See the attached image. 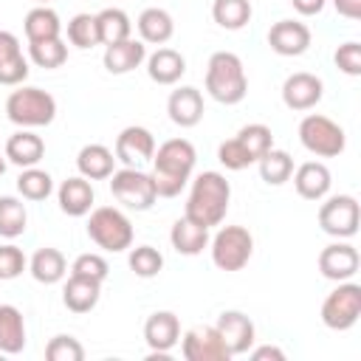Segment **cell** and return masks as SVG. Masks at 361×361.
<instances>
[{
	"label": "cell",
	"mask_w": 361,
	"mask_h": 361,
	"mask_svg": "<svg viewBox=\"0 0 361 361\" xmlns=\"http://www.w3.org/2000/svg\"><path fill=\"white\" fill-rule=\"evenodd\" d=\"M138 25V34H141V42L144 45H164L172 39L175 34V20L166 8H158V6H149L138 14L135 20Z\"/></svg>",
	"instance_id": "d4e9b609"
},
{
	"label": "cell",
	"mask_w": 361,
	"mask_h": 361,
	"mask_svg": "<svg viewBox=\"0 0 361 361\" xmlns=\"http://www.w3.org/2000/svg\"><path fill=\"white\" fill-rule=\"evenodd\" d=\"M169 243H172V248H175L178 254L195 257V254H200V251L209 245V228L200 226V223H195V220H189V217L183 214V217H178V220L172 223Z\"/></svg>",
	"instance_id": "4316f807"
},
{
	"label": "cell",
	"mask_w": 361,
	"mask_h": 361,
	"mask_svg": "<svg viewBox=\"0 0 361 361\" xmlns=\"http://www.w3.org/2000/svg\"><path fill=\"white\" fill-rule=\"evenodd\" d=\"M248 353H251V358H254V361H268V358H274V361H285V353H282L279 347H274V344L254 347V350H248Z\"/></svg>",
	"instance_id": "7dc6e473"
},
{
	"label": "cell",
	"mask_w": 361,
	"mask_h": 361,
	"mask_svg": "<svg viewBox=\"0 0 361 361\" xmlns=\"http://www.w3.org/2000/svg\"><path fill=\"white\" fill-rule=\"evenodd\" d=\"M234 138L245 147V152L254 158V164L274 147V133H271V127H265V124H259V121L240 127V133H237Z\"/></svg>",
	"instance_id": "74e56055"
},
{
	"label": "cell",
	"mask_w": 361,
	"mask_h": 361,
	"mask_svg": "<svg viewBox=\"0 0 361 361\" xmlns=\"http://www.w3.org/2000/svg\"><path fill=\"white\" fill-rule=\"evenodd\" d=\"M23 28H25V39L28 42H42V39H56L62 34V23H59V14L48 6H37L25 14L23 20Z\"/></svg>",
	"instance_id": "1f68e13d"
},
{
	"label": "cell",
	"mask_w": 361,
	"mask_h": 361,
	"mask_svg": "<svg viewBox=\"0 0 361 361\" xmlns=\"http://www.w3.org/2000/svg\"><path fill=\"white\" fill-rule=\"evenodd\" d=\"M71 274L76 276H87V279H96V282H104L107 274H110V265L102 254H79L71 265Z\"/></svg>",
	"instance_id": "ee69618b"
},
{
	"label": "cell",
	"mask_w": 361,
	"mask_h": 361,
	"mask_svg": "<svg viewBox=\"0 0 361 361\" xmlns=\"http://www.w3.org/2000/svg\"><path fill=\"white\" fill-rule=\"evenodd\" d=\"M358 265H361V257L350 243H330L319 254V271L324 279H333V282L353 279L358 274Z\"/></svg>",
	"instance_id": "2e32d148"
},
{
	"label": "cell",
	"mask_w": 361,
	"mask_h": 361,
	"mask_svg": "<svg viewBox=\"0 0 361 361\" xmlns=\"http://www.w3.org/2000/svg\"><path fill=\"white\" fill-rule=\"evenodd\" d=\"M324 96V82L316 73L296 71L282 82V102L290 110H310L322 102Z\"/></svg>",
	"instance_id": "5bb4252c"
},
{
	"label": "cell",
	"mask_w": 361,
	"mask_h": 361,
	"mask_svg": "<svg viewBox=\"0 0 361 361\" xmlns=\"http://www.w3.org/2000/svg\"><path fill=\"white\" fill-rule=\"evenodd\" d=\"M28 56L37 68L54 71V68H62L68 62V45L62 42V37L42 39V42H28Z\"/></svg>",
	"instance_id": "d590c367"
},
{
	"label": "cell",
	"mask_w": 361,
	"mask_h": 361,
	"mask_svg": "<svg viewBox=\"0 0 361 361\" xmlns=\"http://www.w3.org/2000/svg\"><path fill=\"white\" fill-rule=\"evenodd\" d=\"M6 172V155H0V175Z\"/></svg>",
	"instance_id": "681fc988"
},
{
	"label": "cell",
	"mask_w": 361,
	"mask_h": 361,
	"mask_svg": "<svg viewBox=\"0 0 361 361\" xmlns=\"http://www.w3.org/2000/svg\"><path fill=\"white\" fill-rule=\"evenodd\" d=\"M257 166H259V178L268 186H282L293 175V158L285 149H274V147L257 161Z\"/></svg>",
	"instance_id": "836d02e7"
},
{
	"label": "cell",
	"mask_w": 361,
	"mask_h": 361,
	"mask_svg": "<svg viewBox=\"0 0 361 361\" xmlns=\"http://www.w3.org/2000/svg\"><path fill=\"white\" fill-rule=\"evenodd\" d=\"M212 262L220 271H240L254 254V237L243 226H223L212 240Z\"/></svg>",
	"instance_id": "ba28073f"
},
{
	"label": "cell",
	"mask_w": 361,
	"mask_h": 361,
	"mask_svg": "<svg viewBox=\"0 0 361 361\" xmlns=\"http://www.w3.org/2000/svg\"><path fill=\"white\" fill-rule=\"evenodd\" d=\"M68 42H71V45H76V48H82V51H87V48H93V45H99L96 14H87V11L73 14V17L68 20Z\"/></svg>",
	"instance_id": "f35d334b"
},
{
	"label": "cell",
	"mask_w": 361,
	"mask_h": 361,
	"mask_svg": "<svg viewBox=\"0 0 361 361\" xmlns=\"http://www.w3.org/2000/svg\"><path fill=\"white\" fill-rule=\"evenodd\" d=\"M299 141L310 155H319V158H336L347 147L344 130L322 113H310L299 121Z\"/></svg>",
	"instance_id": "52a82bcc"
},
{
	"label": "cell",
	"mask_w": 361,
	"mask_h": 361,
	"mask_svg": "<svg viewBox=\"0 0 361 361\" xmlns=\"http://www.w3.org/2000/svg\"><path fill=\"white\" fill-rule=\"evenodd\" d=\"M144 341L152 350V358H166L169 350L180 341V322L172 310H155L144 322Z\"/></svg>",
	"instance_id": "4fadbf2b"
},
{
	"label": "cell",
	"mask_w": 361,
	"mask_h": 361,
	"mask_svg": "<svg viewBox=\"0 0 361 361\" xmlns=\"http://www.w3.org/2000/svg\"><path fill=\"white\" fill-rule=\"evenodd\" d=\"M37 3H42V6H45V3H48V0H37Z\"/></svg>",
	"instance_id": "f907efd6"
},
{
	"label": "cell",
	"mask_w": 361,
	"mask_h": 361,
	"mask_svg": "<svg viewBox=\"0 0 361 361\" xmlns=\"http://www.w3.org/2000/svg\"><path fill=\"white\" fill-rule=\"evenodd\" d=\"M206 93L220 104H240L248 93L243 59L231 51H214L206 65Z\"/></svg>",
	"instance_id": "3957f363"
},
{
	"label": "cell",
	"mask_w": 361,
	"mask_h": 361,
	"mask_svg": "<svg viewBox=\"0 0 361 361\" xmlns=\"http://www.w3.org/2000/svg\"><path fill=\"white\" fill-rule=\"evenodd\" d=\"M186 73V59L175 48H158L147 56V76L155 85H175Z\"/></svg>",
	"instance_id": "83f0119b"
},
{
	"label": "cell",
	"mask_w": 361,
	"mask_h": 361,
	"mask_svg": "<svg viewBox=\"0 0 361 361\" xmlns=\"http://www.w3.org/2000/svg\"><path fill=\"white\" fill-rule=\"evenodd\" d=\"M25 226H28V212L23 200L14 195H3L0 197V237L14 240L25 231Z\"/></svg>",
	"instance_id": "e575fe53"
},
{
	"label": "cell",
	"mask_w": 361,
	"mask_h": 361,
	"mask_svg": "<svg viewBox=\"0 0 361 361\" xmlns=\"http://www.w3.org/2000/svg\"><path fill=\"white\" fill-rule=\"evenodd\" d=\"M28 271H31V276H34L37 282H42V285H56V282H62V276L68 274V262H65V257H62L59 248L45 245V248H37V251H34V257H31V262H28Z\"/></svg>",
	"instance_id": "f1b7e54d"
},
{
	"label": "cell",
	"mask_w": 361,
	"mask_h": 361,
	"mask_svg": "<svg viewBox=\"0 0 361 361\" xmlns=\"http://www.w3.org/2000/svg\"><path fill=\"white\" fill-rule=\"evenodd\" d=\"M228 200H231V183L226 180V175L209 169V172H200L192 180V189H189L186 212L183 214L189 220L212 228V226H220L226 220Z\"/></svg>",
	"instance_id": "7a4b0ae2"
},
{
	"label": "cell",
	"mask_w": 361,
	"mask_h": 361,
	"mask_svg": "<svg viewBox=\"0 0 361 361\" xmlns=\"http://www.w3.org/2000/svg\"><path fill=\"white\" fill-rule=\"evenodd\" d=\"M76 169L87 180H104L116 169V152L104 144H85L76 155Z\"/></svg>",
	"instance_id": "484cf974"
},
{
	"label": "cell",
	"mask_w": 361,
	"mask_h": 361,
	"mask_svg": "<svg viewBox=\"0 0 361 361\" xmlns=\"http://www.w3.org/2000/svg\"><path fill=\"white\" fill-rule=\"evenodd\" d=\"M17 192L25 200H45L54 192V178L39 166H25L17 178Z\"/></svg>",
	"instance_id": "8d00e7d4"
},
{
	"label": "cell",
	"mask_w": 361,
	"mask_h": 361,
	"mask_svg": "<svg viewBox=\"0 0 361 361\" xmlns=\"http://www.w3.org/2000/svg\"><path fill=\"white\" fill-rule=\"evenodd\" d=\"M217 161H220L226 169H231V172L248 169V166L254 164V158L245 152V147H243L237 138H228V141H223V144L217 147Z\"/></svg>",
	"instance_id": "b9f144b4"
},
{
	"label": "cell",
	"mask_w": 361,
	"mask_h": 361,
	"mask_svg": "<svg viewBox=\"0 0 361 361\" xmlns=\"http://www.w3.org/2000/svg\"><path fill=\"white\" fill-rule=\"evenodd\" d=\"M268 45L279 56H302L310 48V28L299 20H279L268 31Z\"/></svg>",
	"instance_id": "e0dca14e"
},
{
	"label": "cell",
	"mask_w": 361,
	"mask_h": 361,
	"mask_svg": "<svg viewBox=\"0 0 361 361\" xmlns=\"http://www.w3.org/2000/svg\"><path fill=\"white\" fill-rule=\"evenodd\" d=\"M152 152H155V138L147 127L130 124L116 138V161H121L124 166H141L152 161Z\"/></svg>",
	"instance_id": "9a60e30c"
},
{
	"label": "cell",
	"mask_w": 361,
	"mask_h": 361,
	"mask_svg": "<svg viewBox=\"0 0 361 361\" xmlns=\"http://www.w3.org/2000/svg\"><path fill=\"white\" fill-rule=\"evenodd\" d=\"M166 113L172 118V124L178 127H195L203 118V93L192 85H183L178 90L169 93L166 99Z\"/></svg>",
	"instance_id": "ac0fdd59"
},
{
	"label": "cell",
	"mask_w": 361,
	"mask_h": 361,
	"mask_svg": "<svg viewBox=\"0 0 361 361\" xmlns=\"http://www.w3.org/2000/svg\"><path fill=\"white\" fill-rule=\"evenodd\" d=\"M290 6L302 17H313V14H322V8L327 6V0H290Z\"/></svg>",
	"instance_id": "bcb514c9"
},
{
	"label": "cell",
	"mask_w": 361,
	"mask_h": 361,
	"mask_svg": "<svg viewBox=\"0 0 361 361\" xmlns=\"http://www.w3.org/2000/svg\"><path fill=\"white\" fill-rule=\"evenodd\" d=\"M195 161H197V152H195L192 141H186V138H169V141H164L152 152V172H149L158 197H175V195H180L183 186L192 178Z\"/></svg>",
	"instance_id": "6da1fadb"
},
{
	"label": "cell",
	"mask_w": 361,
	"mask_h": 361,
	"mask_svg": "<svg viewBox=\"0 0 361 361\" xmlns=\"http://www.w3.org/2000/svg\"><path fill=\"white\" fill-rule=\"evenodd\" d=\"M333 6L347 20H358L361 17V0H333Z\"/></svg>",
	"instance_id": "c3c4849f"
},
{
	"label": "cell",
	"mask_w": 361,
	"mask_h": 361,
	"mask_svg": "<svg viewBox=\"0 0 361 361\" xmlns=\"http://www.w3.org/2000/svg\"><path fill=\"white\" fill-rule=\"evenodd\" d=\"M127 262H130V271H133L135 276L152 279V276H158L161 268H164V254H161L158 248H152V245H138V248L130 251Z\"/></svg>",
	"instance_id": "ab89813d"
},
{
	"label": "cell",
	"mask_w": 361,
	"mask_h": 361,
	"mask_svg": "<svg viewBox=\"0 0 361 361\" xmlns=\"http://www.w3.org/2000/svg\"><path fill=\"white\" fill-rule=\"evenodd\" d=\"M28 76V59L23 56L20 39L11 31L0 28V85L17 87Z\"/></svg>",
	"instance_id": "d6986e66"
},
{
	"label": "cell",
	"mask_w": 361,
	"mask_h": 361,
	"mask_svg": "<svg viewBox=\"0 0 361 361\" xmlns=\"http://www.w3.org/2000/svg\"><path fill=\"white\" fill-rule=\"evenodd\" d=\"M6 116L11 124H17L23 130L45 127L56 116V99L42 87L17 85V90H11L6 99Z\"/></svg>",
	"instance_id": "277c9868"
},
{
	"label": "cell",
	"mask_w": 361,
	"mask_h": 361,
	"mask_svg": "<svg viewBox=\"0 0 361 361\" xmlns=\"http://www.w3.org/2000/svg\"><path fill=\"white\" fill-rule=\"evenodd\" d=\"M361 316V285L355 282H338V288H333L324 302H322V322L324 327L341 333L350 330Z\"/></svg>",
	"instance_id": "9c48e42d"
},
{
	"label": "cell",
	"mask_w": 361,
	"mask_h": 361,
	"mask_svg": "<svg viewBox=\"0 0 361 361\" xmlns=\"http://www.w3.org/2000/svg\"><path fill=\"white\" fill-rule=\"evenodd\" d=\"M45 358H48V361H82V358H85V347L79 344V338L59 333V336H54V338L48 341Z\"/></svg>",
	"instance_id": "60d3db41"
},
{
	"label": "cell",
	"mask_w": 361,
	"mask_h": 361,
	"mask_svg": "<svg viewBox=\"0 0 361 361\" xmlns=\"http://www.w3.org/2000/svg\"><path fill=\"white\" fill-rule=\"evenodd\" d=\"M333 62L341 73L347 76H361V45L358 42H344L336 48L333 54Z\"/></svg>",
	"instance_id": "f6af8a7d"
},
{
	"label": "cell",
	"mask_w": 361,
	"mask_h": 361,
	"mask_svg": "<svg viewBox=\"0 0 361 361\" xmlns=\"http://www.w3.org/2000/svg\"><path fill=\"white\" fill-rule=\"evenodd\" d=\"M358 220H361V209L353 195H333L319 206V226L330 237L338 240L353 237L358 231Z\"/></svg>",
	"instance_id": "30bf717a"
},
{
	"label": "cell",
	"mask_w": 361,
	"mask_h": 361,
	"mask_svg": "<svg viewBox=\"0 0 361 361\" xmlns=\"http://www.w3.org/2000/svg\"><path fill=\"white\" fill-rule=\"evenodd\" d=\"M110 195L124 209H130V212H147L158 200V192H155V183H152L149 172H144L138 166L113 169V175H110Z\"/></svg>",
	"instance_id": "8992f818"
},
{
	"label": "cell",
	"mask_w": 361,
	"mask_h": 361,
	"mask_svg": "<svg viewBox=\"0 0 361 361\" xmlns=\"http://www.w3.org/2000/svg\"><path fill=\"white\" fill-rule=\"evenodd\" d=\"M251 0H214L212 3V17L220 28L226 31H240L251 23Z\"/></svg>",
	"instance_id": "d6a6232c"
},
{
	"label": "cell",
	"mask_w": 361,
	"mask_h": 361,
	"mask_svg": "<svg viewBox=\"0 0 361 361\" xmlns=\"http://www.w3.org/2000/svg\"><path fill=\"white\" fill-rule=\"evenodd\" d=\"M147 59V45L141 42V39H121V42H116V45H104V68H107V73H116V76H121V73H130V71H135L141 62Z\"/></svg>",
	"instance_id": "44dd1931"
},
{
	"label": "cell",
	"mask_w": 361,
	"mask_h": 361,
	"mask_svg": "<svg viewBox=\"0 0 361 361\" xmlns=\"http://www.w3.org/2000/svg\"><path fill=\"white\" fill-rule=\"evenodd\" d=\"M25 268H28V259H25L23 248H17L14 243L0 245V282L17 279V276H20Z\"/></svg>",
	"instance_id": "7bdbcfd3"
},
{
	"label": "cell",
	"mask_w": 361,
	"mask_h": 361,
	"mask_svg": "<svg viewBox=\"0 0 361 361\" xmlns=\"http://www.w3.org/2000/svg\"><path fill=\"white\" fill-rule=\"evenodd\" d=\"M99 296H102V282L76 274H71L62 288V302L71 313H90L99 305Z\"/></svg>",
	"instance_id": "cb8c5ba5"
},
{
	"label": "cell",
	"mask_w": 361,
	"mask_h": 361,
	"mask_svg": "<svg viewBox=\"0 0 361 361\" xmlns=\"http://www.w3.org/2000/svg\"><path fill=\"white\" fill-rule=\"evenodd\" d=\"M87 237L99 248H104L110 254H118V251H127L133 245V223L121 209L99 206L87 217Z\"/></svg>",
	"instance_id": "5b68a950"
},
{
	"label": "cell",
	"mask_w": 361,
	"mask_h": 361,
	"mask_svg": "<svg viewBox=\"0 0 361 361\" xmlns=\"http://www.w3.org/2000/svg\"><path fill=\"white\" fill-rule=\"evenodd\" d=\"M25 347V319L14 305H0V353L17 355Z\"/></svg>",
	"instance_id": "f546056e"
},
{
	"label": "cell",
	"mask_w": 361,
	"mask_h": 361,
	"mask_svg": "<svg viewBox=\"0 0 361 361\" xmlns=\"http://www.w3.org/2000/svg\"><path fill=\"white\" fill-rule=\"evenodd\" d=\"M180 355L186 361H228L231 358L214 324H197L186 330L180 338Z\"/></svg>",
	"instance_id": "8fae6325"
},
{
	"label": "cell",
	"mask_w": 361,
	"mask_h": 361,
	"mask_svg": "<svg viewBox=\"0 0 361 361\" xmlns=\"http://www.w3.org/2000/svg\"><path fill=\"white\" fill-rule=\"evenodd\" d=\"M96 28H99V45H116L121 39L133 37V20L127 17L124 8H102L96 14Z\"/></svg>",
	"instance_id": "4dcf8cb0"
},
{
	"label": "cell",
	"mask_w": 361,
	"mask_h": 361,
	"mask_svg": "<svg viewBox=\"0 0 361 361\" xmlns=\"http://www.w3.org/2000/svg\"><path fill=\"white\" fill-rule=\"evenodd\" d=\"M214 327H217V333H220V338H223V344H226V350H228L231 355L248 353V350L254 347V341H257L254 322H251L243 310H223V313L217 316Z\"/></svg>",
	"instance_id": "7c38bea8"
},
{
	"label": "cell",
	"mask_w": 361,
	"mask_h": 361,
	"mask_svg": "<svg viewBox=\"0 0 361 361\" xmlns=\"http://www.w3.org/2000/svg\"><path fill=\"white\" fill-rule=\"evenodd\" d=\"M56 200H59V209L68 214V217H85L93 206V186L87 178L76 175V178H68L59 183L56 189Z\"/></svg>",
	"instance_id": "603a6c76"
},
{
	"label": "cell",
	"mask_w": 361,
	"mask_h": 361,
	"mask_svg": "<svg viewBox=\"0 0 361 361\" xmlns=\"http://www.w3.org/2000/svg\"><path fill=\"white\" fill-rule=\"evenodd\" d=\"M330 183H333L330 169L322 161H305L293 172V186H296L299 197H305V200H322V197H327Z\"/></svg>",
	"instance_id": "ffe728a7"
},
{
	"label": "cell",
	"mask_w": 361,
	"mask_h": 361,
	"mask_svg": "<svg viewBox=\"0 0 361 361\" xmlns=\"http://www.w3.org/2000/svg\"><path fill=\"white\" fill-rule=\"evenodd\" d=\"M45 155V141L31 133V130H17L14 135H8L6 141V161H11L14 166L25 169V166H37Z\"/></svg>",
	"instance_id": "7402d4cb"
}]
</instances>
